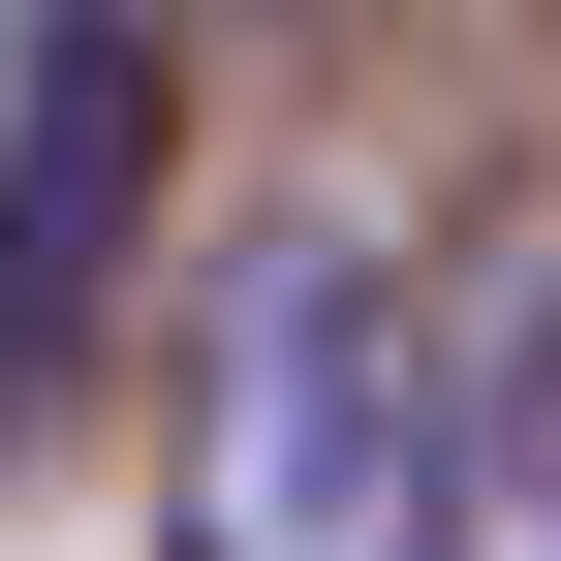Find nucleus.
<instances>
[{
	"label": "nucleus",
	"mask_w": 561,
	"mask_h": 561,
	"mask_svg": "<svg viewBox=\"0 0 561 561\" xmlns=\"http://www.w3.org/2000/svg\"><path fill=\"white\" fill-rule=\"evenodd\" d=\"M437 312H405L375 219H280L219 280V343H187V561H437Z\"/></svg>",
	"instance_id": "1"
},
{
	"label": "nucleus",
	"mask_w": 561,
	"mask_h": 561,
	"mask_svg": "<svg viewBox=\"0 0 561 561\" xmlns=\"http://www.w3.org/2000/svg\"><path fill=\"white\" fill-rule=\"evenodd\" d=\"M125 219H157V32H125V0H62L32 94H0V405H62V343H94Z\"/></svg>",
	"instance_id": "2"
},
{
	"label": "nucleus",
	"mask_w": 561,
	"mask_h": 561,
	"mask_svg": "<svg viewBox=\"0 0 561 561\" xmlns=\"http://www.w3.org/2000/svg\"><path fill=\"white\" fill-rule=\"evenodd\" d=\"M437 561H561V280H500V343H468V437H437Z\"/></svg>",
	"instance_id": "3"
},
{
	"label": "nucleus",
	"mask_w": 561,
	"mask_h": 561,
	"mask_svg": "<svg viewBox=\"0 0 561 561\" xmlns=\"http://www.w3.org/2000/svg\"><path fill=\"white\" fill-rule=\"evenodd\" d=\"M32 32H62V0H0V94H32Z\"/></svg>",
	"instance_id": "4"
}]
</instances>
